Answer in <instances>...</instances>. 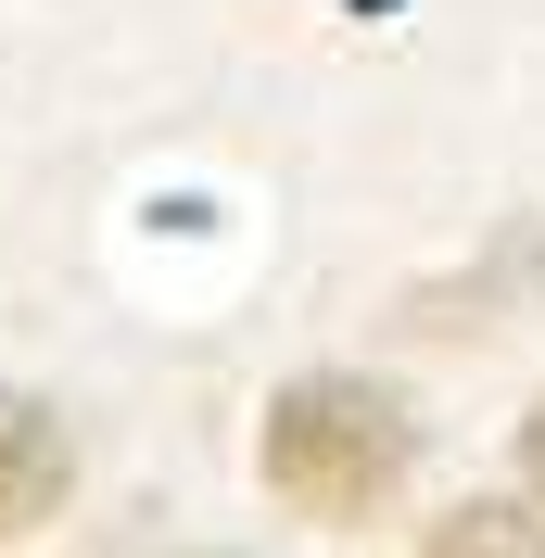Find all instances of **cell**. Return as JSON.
<instances>
[{"instance_id": "1", "label": "cell", "mask_w": 545, "mask_h": 558, "mask_svg": "<svg viewBox=\"0 0 545 558\" xmlns=\"http://www.w3.org/2000/svg\"><path fill=\"white\" fill-rule=\"evenodd\" d=\"M407 483V418L368 381H292L267 407V495L305 521H368Z\"/></svg>"}, {"instance_id": "2", "label": "cell", "mask_w": 545, "mask_h": 558, "mask_svg": "<svg viewBox=\"0 0 545 558\" xmlns=\"http://www.w3.org/2000/svg\"><path fill=\"white\" fill-rule=\"evenodd\" d=\"M64 418L38 407V393H0V533H26V521H51L64 508Z\"/></svg>"}, {"instance_id": "3", "label": "cell", "mask_w": 545, "mask_h": 558, "mask_svg": "<svg viewBox=\"0 0 545 558\" xmlns=\"http://www.w3.org/2000/svg\"><path fill=\"white\" fill-rule=\"evenodd\" d=\"M432 558H545V508H508V495H470L457 521H432Z\"/></svg>"}, {"instance_id": "4", "label": "cell", "mask_w": 545, "mask_h": 558, "mask_svg": "<svg viewBox=\"0 0 545 558\" xmlns=\"http://www.w3.org/2000/svg\"><path fill=\"white\" fill-rule=\"evenodd\" d=\"M520 470H533V495H545V407L520 418Z\"/></svg>"}]
</instances>
